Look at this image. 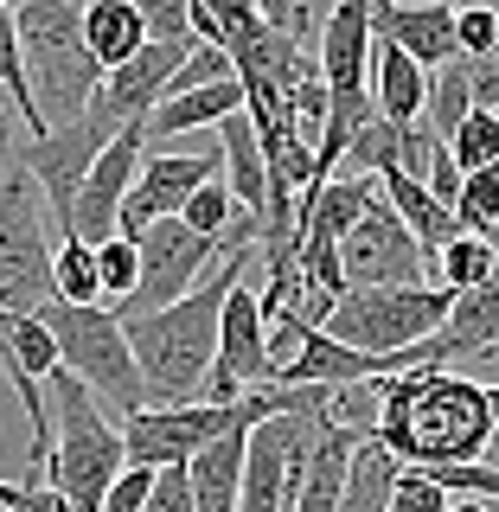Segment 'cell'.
Segmentation results:
<instances>
[{
    "label": "cell",
    "mask_w": 499,
    "mask_h": 512,
    "mask_svg": "<svg viewBox=\"0 0 499 512\" xmlns=\"http://www.w3.org/2000/svg\"><path fill=\"white\" fill-rule=\"evenodd\" d=\"M372 442L397 468H468L493 442L487 384L468 372H442V365L378 378Z\"/></svg>",
    "instance_id": "1"
},
{
    "label": "cell",
    "mask_w": 499,
    "mask_h": 512,
    "mask_svg": "<svg viewBox=\"0 0 499 512\" xmlns=\"http://www.w3.org/2000/svg\"><path fill=\"white\" fill-rule=\"evenodd\" d=\"M244 282V256H224V263L205 276L192 295H180L173 308L160 314H116L122 320V340H128V359H135L141 384H148L154 410L167 404H199L205 391V372L218 359V314H224V295Z\"/></svg>",
    "instance_id": "2"
},
{
    "label": "cell",
    "mask_w": 499,
    "mask_h": 512,
    "mask_svg": "<svg viewBox=\"0 0 499 512\" xmlns=\"http://www.w3.org/2000/svg\"><path fill=\"white\" fill-rule=\"evenodd\" d=\"M45 404H52V461H45V487L64 500V512H103V493L116 487L122 461V429L71 372L45 378Z\"/></svg>",
    "instance_id": "3"
},
{
    "label": "cell",
    "mask_w": 499,
    "mask_h": 512,
    "mask_svg": "<svg viewBox=\"0 0 499 512\" xmlns=\"http://www.w3.org/2000/svg\"><path fill=\"white\" fill-rule=\"evenodd\" d=\"M13 32H20L39 122L45 128L77 122L96 103V90H103V71L84 52V7L77 0H26V7H13Z\"/></svg>",
    "instance_id": "4"
},
{
    "label": "cell",
    "mask_w": 499,
    "mask_h": 512,
    "mask_svg": "<svg viewBox=\"0 0 499 512\" xmlns=\"http://www.w3.org/2000/svg\"><path fill=\"white\" fill-rule=\"evenodd\" d=\"M39 327L52 333L58 365L84 384L96 404H116L122 416L154 410L148 384H141L135 359H128V340H122L116 308H103V301H96V308H64V301H45V308H39Z\"/></svg>",
    "instance_id": "5"
},
{
    "label": "cell",
    "mask_w": 499,
    "mask_h": 512,
    "mask_svg": "<svg viewBox=\"0 0 499 512\" xmlns=\"http://www.w3.org/2000/svg\"><path fill=\"white\" fill-rule=\"evenodd\" d=\"M448 320V295L436 282L429 288H346L327 314V340H340L346 352L365 359H397V352L423 346Z\"/></svg>",
    "instance_id": "6"
},
{
    "label": "cell",
    "mask_w": 499,
    "mask_h": 512,
    "mask_svg": "<svg viewBox=\"0 0 499 512\" xmlns=\"http://www.w3.org/2000/svg\"><path fill=\"white\" fill-rule=\"evenodd\" d=\"M52 301V237L32 173L7 154L0 167V314H39Z\"/></svg>",
    "instance_id": "7"
},
{
    "label": "cell",
    "mask_w": 499,
    "mask_h": 512,
    "mask_svg": "<svg viewBox=\"0 0 499 512\" xmlns=\"http://www.w3.org/2000/svg\"><path fill=\"white\" fill-rule=\"evenodd\" d=\"M135 256H141V282H135V295L116 308L122 320L173 308L180 295H192V288L212 276L224 256H244V250H224V244H212V237H192L180 218H160V224H148V231L135 237Z\"/></svg>",
    "instance_id": "8"
},
{
    "label": "cell",
    "mask_w": 499,
    "mask_h": 512,
    "mask_svg": "<svg viewBox=\"0 0 499 512\" xmlns=\"http://www.w3.org/2000/svg\"><path fill=\"white\" fill-rule=\"evenodd\" d=\"M116 135H122V122H109L103 109L90 103L77 122H64V128H45L39 141L13 148V160H20V167L32 173V186H39L45 212L58 218V231L71 224V199H77V186H84V173L96 167V154H103Z\"/></svg>",
    "instance_id": "9"
},
{
    "label": "cell",
    "mask_w": 499,
    "mask_h": 512,
    "mask_svg": "<svg viewBox=\"0 0 499 512\" xmlns=\"http://www.w3.org/2000/svg\"><path fill=\"white\" fill-rule=\"evenodd\" d=\"M340 288H429L423 244L397 224V212L372 192L359 224L340 237Z\"/></svg>",
    "instance_id": "10"
},
{
    "label": "cell",
    "mask_w": 499,
    "mask_h": 512,
    "mask_svg": "<svg viewBox=\"0 0 499 512\" xmlns=\"http://www.w3.org/2000/svg\"><path fill=\"white\" fill-rule=\"evenodd\" d=\"M141 141H148V128L128 122L116 141H109L103 154H96V167L84 173V186H77L71 199V224H64V237H77V244H109L116 237V218H122V199L128 186H135V167H141Z\"/></svg>",
    "instance_id": "11"
},
{
    "label": "cell",
    "mask_w": 499,
    "mask_h": 512,
    "mask_svg": "<svg viewBox=\"0 0 499 512\" xmlns=\"http://www.w3.org/2000/svg\"><path fill=\"white\" fill-rule=\"evenodd\" d=\"M205 180H218V154H141L135 186H128L122 218H116V237H128V244H135L148 224L180 218L186 199H192Z\"/></svg>",
    "instance_id": "12"
},
{
    "label": "cell",
    "mask_w": 499,
    "mask_h": 512,
    "mask_svg": "<svg viewBox=\"0 0 499 512\" xmlns=\"http://www.w3.org/2000/svg\"><path fill=\"white\" fill-rule=\"evenodd\" d=\"M269 372H263V308L244 282L224 295V314H218V359L205 372V391L199 404H231V397L256 391Z\"/></svg>",
    "instance_id": "13"
},
{
    "label": "cell",
    "mask_w": 499,
    "mask_h": 512,
    "mask_svg": "<svg viewBox=\"0 0 499 512\" xmlns=\"http://www.w3.org/2000/svg\"><path fill=\"white\" fill-rule=\"evenodd\" d=\"M429 365H468V359H487V352H499V269L487 288H474V295H455L448 301V320L436 333L423 340Z\"/></svg>",
    "instance_id": "14"
},
{
    "label": "cell",
    "mask_w": 499,
    "mask_h": 512,
    "mask_svg": "<svg viewBox=\"0 0 499 512\" xmlns=\"http://www.w3.org/2000/svg\"><path fill=\"white\" fill-rule=\"evenodd\" d=\"M372 13V39L397 45L410 64L442 71L455 64V7H365Z\"/></svg>",
    "instance_id": "15"
},
{
    "label": "cell",
    "mask_w": 499,
    "mask_h": 512,
    "mask_svg": "<svg viewBox=\"0 0 499 512\" xmlns=\"http://www.w3.org/2000/svg\"><path fill=\"white\" fill-rule=\"evenodd\" d=\"M320 77H327V96H372L365 90V64H372V13L365 7H333L320 20Z\"/></svg>",
    "instance_id": "16"
},
{
    "label": "cell",
    "mask_w": 499,
    "mask_h": 512,
    "mask_svg": "<svg viewBox=\"0 0 499 512\" xmlns=\"http://www.w3.org/2000/svg\"><path fill=\"white\" fill-rule=\"evenodd\" d=\"M218 173H224V186H231L237 212H244V218H263L269 167H263V148H256V135H250V122H244V116L218 122Z\"/></svg>",
    "instance_id": "17"
},
{
    "label": "cell",
    "mask_w": 499,
    "mask_h": 512,
    "mask_svg": "<svg viewBox=\"0 0 499 512\" xmlns=\"http://www.w3.org/2000/svg\"><path fill=\"white\" fill-rule=\"evenodd\" d=\"M141 45H148V32H141L135 0H96V7H84V52H90L96 71H116Z\"/></svg>",
    "instance_id": "18"
},
{
    "label": "cell",
    "mask_w": 499,
    "mask_h": 512,
    "mask_svg": "<svg viewBox=\"0 0 499 512\" xmlns=\"http://www.w3.org/2000/svg\"><path fill=\"white\" fill-rule=\"evenodd\" d=\"M231 116H244V90H237V77H231V84H212V90L167 96V103L148 109L141 128H148V135H186V128H218Z\"/></svg>",
    "instance_id": "19"
},
{
    "label": "cell",
    "mask_w": 499,
    "mask_h": 512,
    "mask_svg": "<svg viewBox=\"0 0 499 512\" xmlns=\"http://www.w3.org/2000/svg\"><path fill=\"white\" fill-rule=\"evenodd\" d=\"M352 442H359V429H340V423L320 429L314 461H308V474H301V493H295V506H288V512H333V506H340Z\"/></svg>",
    "instance_id": "20"
},
{
    "label": "cell",
    "mask_w": 499,
    "mask_h": 512,
    "mask_svg": "<svg viewBox=\"0 0 499 512\" xmlns=\"http://www.w3.org/2000/svg\"><path fill=\"white\" fill-rule=\"evenodd\" d=\"M429 269H436V288L448 301L455 295H474V288H487L493 282V269H499V250H493V237H468V231H455L448 244L429 256Z\"/></svg>",
    "instance_id": "21"
},
{
    "label": "cell",
    "mask_w": 499,
    "mask_h": 512,
    "mask_svg": "<svg viewBox=\"0 0 499 512\" xmlns=\"http://www.w3.org/2000/svg\"><path fill=\"white\" fill-rule=\"evenodd\" d=\"M0 96H7L13 122L26 128V141L45 135L39 109H32V84H26V58H20V32H13V7L0 0Z\"/></svg>",
    "instance_id": "22"
},
{
    "label": "cell",
    "mask_w": 499,
    "mask_h": 512,
    "mask_svg": "<svg viewBox=\"0 0 499 512\" xmlns=\"http://www.w3.org/2000/svg\"><path fill=\"white\" fill-rule=\"evenodd\" d=\"M340 167L352 173V180H378V173L404 167V128H391V122H384V116H372V122L359 128V135L346 141Z\"/></svg>",
    "instance_id": "23"
},
{
    "label": "cell",
    "mask_w": 499,
    "mask_h": 512,
    "mask_svg": "<svg viewBox=\"0 0 499 512\" xmlns=\"http://www.w3.org/2000/svg\"><path fill=\"white\" fill-rule=\"evenodd\" d=\"M52 301H64V308H96V301H103V288H96V256H90V244H77V237H58L52 244Z\"/></svg>",
    "instance_id": "24"
},
{
    "label": "cell",
    "mask_w": 499,
    "mask_h": 512,
    "mask_svg": "<svg viewBox=\"0 0 499 512\" xmlns=\"http://www.w3.org/2000/svg\"><path fill=\"white\" fill-rule=\"evenodd\" d=\"M468 109H474V96H468V64L455 58V64H442V71L429 77L423 128H429V135H436L442 148H448V135H455V128H461V116H468Z\"/></svg>",
    "instance_id": "25"
},
{
    "label": "cell",
    "mask_w": 499,
    "mask_h": 512,
    "mask_svg": "<svg viewBox=\"0 0 499 512\" xmlns=\"http://www.w3.org/2000/svg\"><path fill=\"white\" fill-rule=\"evenodd\" d=\"M448 160H455L461 180L480 173V167H499V122H493V109H468V116H461V128L448 135Z\"/></svg>",
    "instance_id": "26"
},
{
    "label": "cell",
    "mask_w": 499,
    "mask_h": 512,
    "mask_svg": "<svg viewBox=\"0 0 499 512\" xmlns=\"http://www.w3.org/2000/svg\"><path fill=\"white\" fill-rule=\"evenodd\" d=\"M455 224L468 237H493L499 231V167H480V173L461 180V192H455Z\"/></svg>",
    "instance_id": "27"
},
{
    "label": "cell",
    "mask_w": 499,
    "mask_h": 512,
    "mask_svg": "<svg viewBox=\"0 0 499 512\" xmlns=\"http://www.w3.org/2000/svg\"><path fill=\"white\" fill-rule=\"evenodd\" d=\"M180 224H186L192 237H212V244H218L224 231H231V224H237V199H231V186H224V173L192 192L186 212H180Z\"/></svg>",
    "instance_id": "28"
},
{
    "label": "cell",
    "mask_w": 499,
    "mask_h": 512,
    "mask_svg": "<svg viewBox=\"0 0 499 512\" xmlns=\"http://www.w3.org/2000/svg\"><path fill=\"white\" fill-rule=\"evenodd\" d=\"M90 256H96V288H103V295L122 308V301L135 295V282H141V256H135V244H128V237H109V244H96Z\"/></svg>",
    "instance_id": "29"
},
{
    "label": "cell",
    "mask_w": 499,
    "mask_h": 512,
    "mask_svg": "<svg viewBox=\"0 0 499 512\" xmlns=\"http://www.w3.org/2000/svg\"><path fill=\"white\" fill-rule=\"evenodd\" d=\"M256 20H263V32H276L282 45H320V20L327 13H314V7H301V0H269V7H256Z\"/></svg>",
    "instance_id": "30"
},
{
    "label": "cell",
    "mask_w": 499,
    "mask_h": 512,
    "mask_svg": "<svg viewBox=\"0 0 499 512\" xmlns=\"http://www.w3.org/2000/svg\"><path fill=\"white\" fill-rule=\"evenodd\" d=\"M212 84H231V58L218 52V45H192V52L180 58V71H173L167 96H186V90H212ZM160 96V103H167Z\"/></svg>",
    "instance_id": "31"
},
{
    "label": "cell",
    "mask_w": 499,
    "mask_h": 512,
    "mask_svg": "<svg viewBox=\"0 0 499 512\" xmlns=\"http://www.w3.org/2000/svg\"><path fill=\"white\" fill-rule=\"evenodd\" d=\"M499 45V13L493 7H455V58L474 64Z\"/></svg>",
    "instance_id": "32"
},
{
    "label": "cell",
    "mask_w": 499,
    "mask_h": 512,
    "mask_svg": "<svg viewBox=\"0 0 499 512\" xmlns=\"http://www.w3.org/2000/svg\"><path fill=\"white\" fill-rule=\"evenodd\" d=\"M455 500L436 487L429 474H416V468H397V480H391V506L384 512H448Z\"/></svg>",
    "instance_id": "33"
},
{
    "label": "cell",
    "mask_w": 499,
    "mask_h": 512,
    "mask_svg": "<svg viewBox=\"0 0 499 512\" xmlns=\"http://www.w3.org/2000/svg\"><path fill=\"white\" fill-rule=\"evenodd\" d=\"M141 32H148V45H192L186 0H154V7H141Z\"/></svg>",
    "instance_id": "34"
},
{
    "label": "cell",
    "mask_w": 499,
    "mask_h": 512,
    "mask_svg": "<svg viewBox=\"0 0 499 512\" xmlns=\"http://www.w3.org/2000/svg\"><path fill=\"white\" fill-rule=\"evenodd\" d=\"M141 512H192V493H186V468H154V487Z\"/></svg>",
    "instance_id": "35"
},
{
    "label": "cell",
    "mask_w": 499,
    "mask_h": 512,
    "mask_svg": "<svg viewBox=\"0 0 499 512\" xmlns=\"http://www.w3.org/2000/svg\"><path fill=\"white\" fill-rule=\"evenodd\" d=\"M148 487H154V468H122V474H116V487L103 493V512H141Z\"/></svg>",
    "instance_id": "36"
},
{
    "label": "cell",
    "mask_w": 499,
    "mask_h": 512,
    "mask_svg": "<svg viewBox=\"0 0 499 512\" xmlns=\"http://www.w3.org/2000/svg\"><path fill=\"white\" fill-rule=\"evenodd\" d=\"M0 512H64V500L52 487H20V480H0Z\"/></svg>",
    "instance_id": "37"
},
{
    "label": "cell",
    "mask_w": 499,
    "mask_h": 512,
    "mask_svg": "<svg viewBox=\"0 0 499 512\" xmlns=\"http://www.w3.org/2000/svg\"><path fill=\"white\" fill-rule=\"evenodd\" d=\"M468 96H474V109H499V45L468 64Z\"/></svg>",
    "instance_id": "38"
},
{
    "label": "cell",
    "mask_w": 499,
    "mask_h": 512,
    "mask_svg": "<svg viewBox=\"0 0 499 512\" xmlns=\"http://www.w3.org/2000/svg\"><path fill=\"white\" fill-rule=\"evenodd\" d=\"M487 416H493V442H487V468H499V384H487Z\"/></svg>",
    "instance_id": "39"
},
{
    "label": "cell",
    "mask_w": 499,
    "mask_h": 512,
    "mask_svg": "<svg viewBox=\"0 0 499 512\" xmlns=\"http://www.w3.org/2000/svg\"><path fill=\"white\" fill-rule=\"evenodd\" d=\"M0 154H13V109H7V96H0Z\"/></svg>",
    "instance_id": "40"
},
{
    "label": "cell",
    "mask_w": 499,
    "mask_h": 512,
    "mask_svg": "<svg viewBox=\"0 0 499 512\" xmlns=\"http://www.w3.org/2000/svg\"><path fill=\"white\" fill-rule=\"evenodd\" d=\"M493 122H499V109H493Z\"/></svg>",
    "instance_id": "41"
}]
</instances>
